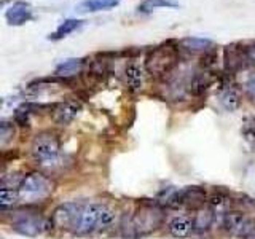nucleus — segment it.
<instances>
[{"instance_id": "obj_30", "label": "nucleus", "mask_w": 255, "mask_h": 239, "mask_svg": "<svg viewBox=\"0 0 255 239\" xmlns=\"http://www.w3.org/2000/svg\"><path fill=\"white\" fill-rule=\"evenodd\" d=\"M246 239H255V233H254V235H251L249 238H246Z\"/></svg>"}, {"instance_id": "obj_28", "label": "nucleus", "mask_w": 255, "mask_h": 239, "mask_svg": "<svg viewBox=\"0 0 255 239\" xmlns=\"http://www.w3.org/2000/svg\"><path fill=\"white\" fill-rule=\"evenodd\" d=\"M246 56H247V61H249V66H255V43H249L246 45Z\"/></svg>"}, {"instance_id": "obj_16", "label": "nucleus", "mask_w": 255, "mask_h": 239, "mask_svg": "<svg viewBox=\"0 0 255 239\" xmlns=\"http://www.w3.org/2000/svg\"><path fill=\"white\" fill-rule=\"evenodd\" d=\"M83 67H85V59H67L56 67L54 75L58 78L69 80L70 77L80 74V72L83 70Z\"/></svg>"}, {"instance_id": "obj_26", "label": "nucleus", "mask_w": 255, "mask_h": 239, "mask_svg": "<svg viewBox=\"0 0 255 239\" xmlns=\"http://www.w3.org/2000/svg\"><path fill=\"white\" fill-rule=\"evenodd\" d=\"M13 135H14L13 124L2 121V124H0V142H2V145H6L8 140H11Z\"/></svg>"}, {"instance_id": "obj_6", "label": "nucleus", "mask_w": 255, "mask_h": 239, "mask_svg": "<svg viewBox=\"0 0 255 239\" xmlns=\"http://www.w3.org/2000/svg\"><path fill=\"white\" fill-rule=\"evenodd\" d=\"M82 206L77 203H62L53 211L50 223L62 231H75L82 219Z\"/></svg>"}, {"instance_id": "obj_5", "label": "nucleus", "mask_w": 255, "mask_h": 239, "mask_svg": "<svg viewBox=\"0 0 255 239\" xmlns=\"http://www.w3.org/2000/svg\"><path fill=\"white\" fill-rule=\"evenodd\" d=\"M19 196L26 203H37L51 195L53 182L42 172H30L22 175V180L18 187Z\"/></svg>"}, {"instance_id": "obj_15", "label": "nucleus", "mask_w": 255, "mask_h": 239, "mask_svg": "<svg viewBox=\"0 0 255 239\" xmlns=\"http://www.w3.org/2000/svg\"><path fill=\"white\" fill-rule=\"evenodd\" d=\"M125 80H126V85L129 88L131 91L137 93L142 90L143 86V70L140 66H137L135 62L128 64L126 69H125Z\"/></svg>"}, {"instance_id": "obj_1", "label": "nucleus", "mask_w": 255, "mask_h": 239, "mask_svg": "<svg viewBox=\"0 0 255 239\" xmlns=\"http://www.w3.org/2000/svg\"><path fill=\"white\" fill-rule=\"evenodd\" d=\"M164 222V211L156 203L143 201L129 217H123L120 231L125 239H137L156 231Z\"/></svg>"}, {"instance_id": "obj_27", "label": "nucleus", "mask_w": 255, "mask_h": 239, "mask_svg": "<svg viewBox=\"0 0 255 239\" xmlns=\"http://www.w3.org/2000/svg\"><path fill=\"white\" fill-rule=\"evenodd\" d=\"M244 93L249 99L255 101V75H251L244 82Z\"/></svg>"}, {"instance_id": "obj_9", "label": "nucleus", "mask_w": 255, "mask_h": 239, "mask_svg": "<svg viewBox=\"0 0 255 239\" xmlns=\"http://www.w3.org/2000/svg\"><path fill=\"white\" fill-rule=\"evenodd\" d=\"M225 70L228 75H233L236 72L246 69L249 66V61H247L246 56V48L243 43H231L225 48Z\"/></svg>"}, {"instance_id": "obj_18", "label": "nucleus", "mask_w": 255, "mask_h": 239, "mask_svg": "<svg viewBox=\"0 0 255 239\" xmlns=\"http://www.w3.org/2000/svg\"><path fill=\"white\" fill-rule=\"evenodd\" d=\"M212 83V77H211V72L204 69V70H196L193 77H191V82H190V93H193L195 96L203 94L207 88L211 86Z\"/></svg>"}, {"instance_id": "obj_24", "label": "nucleus", "mask_w": 255, "mask_h": 239, "mask_svg": "<svg viewBox=\"0 0 255 239\" xmlns=\"http://www.w3.org/2000/svg\"><path fill=\"white\" fill-rule=\"evenodd\" d=\"M243 137L255 151V121H252V120H247L243 126Z\"/></svg>"}, {"instance_id": "obj_25", "label": "nucleus", "mask_w": 255, "mask_h": 239, "mask_svg": "<svg viewBox=\"0 0 255 239\" xmlns=\"http://www.w3.org/2000/svg\"><path fill=\"white\" fill-rule=\"evenodd\" d=\"M30 106H22L14 112V121L19 126H29V115H30Z\"/></svg>"}, {"instance_id": "obj_11", "label": "nucleus", "mask_w": 255, "mask_h": 239, "mask_svg": "<svg viewBox=\"0 0 255 239\" xmlns=\"http://www.w3.org/2000/svg\"><path fill=\"white\" fill-rule=\"evenodd\" d=\"M34 18V10L27 2H14L5 13V19L10 26H22Z\"/></svg>"}, {"instance_id": "obj_8", "label": "nucleus", "mask_w": 255, "mask_h": 239, "mask_svg": "<svg viewBox=\"0 0 255 239\" xmlns=\"http://www.w3.org/2000/svg\"><path fill=\"white\" fill-rule=\"evenodd\" d=\"M11 227L16 233H19L22 236L27 238H35L45 230V223L42 215H38L37 212H21L16 214V217L11 222Z\"/></svg>"}, {"instance_id": "obj_4", "label": "nucleus", "mask_w": 255, "mask_h": 239, "mask_svg": "<svg viewBox=\"0 0 255 239\" xmlns=\"http://www.w3.org/2000/svg\"><path fill=\"white\" fill-rule=\"evenodd\" d=\"M179 51L171 42L155 46L145 58V70L151 77H166L177 67Z\"/></svg>"}, {"instance_id": "obj_2", "label": "nucleus", "mask_w": 255, "mask_h": 239, "mask_svg": "<svg viewBox=\"0 0 255 239\" xmlns=\"http://www.w3.org/2000/svg\"><path fill=\"white\" fill-rule=\"evenodd\" d=\"M30 153L34 156L35 163L40 164L43 169L54 171L56 167L62 164V153H61V142L56 134L45 131L35 135L32 140Z\"/></svg>"}, {"instance_id": "obj_17", "label": "nucleus", "mask_w": 255, "mask_h": 239, "mask_svg": "<svg viewBox=\"0 0 255 239\" xmlns=\"http://www.w3.org/2000/svg\"><path fill=\"white\" fill-rule=\"evenodd\" d=\"M120 3V0H83L82 3L77 5V13H96V11H106L114 8Z\"/></svg>"}, {"instance_id": "obj_13", "label": "nucleus", "mask_w": 255, "mask_h": 239, "mask_svg": "<svg viewBox=\"0 0 255 239\" xmlns=\"http://www.w3.org/2000/svg\"><path fill=\"white\" fill-rule=\"evenodd\" d=\"M215 220V212L209 206H203L193 215V231L195 233H204L207 231Z\"/></svg>"}, {"instance_id": "obj_12", "label": "nucleus", "mask_w": 255, "mask_h": 239, "mask_svg": "<svg viewBox=\"0 0 255 239\" xmlns=\"http://www.w3.org/2000/svg\"><path fill=\"white\" fill-rule=\"evenodd\" d=\"M167 230L174 238H188L193 233V217H188V215H177L174 217Z\"/></svg>"}, {"instance_id": "obj_22", "label": "nucleus", "mask_w": 255, "mask_h": 239, "mask_svg": "<svg viewBox=\"0 0 255 239\" xmlns=\"http://www.w3.org/2000/svg\"><path fill=\"white\" fill-rule=\"evenodd\" d=\"M18 201H21L18 188H8V187L0 188V206H2L3 211L14 207L18 204Z\"/></svg>"}, {"instance_id": "obj_21", "label": "nucleus", "mask_w": 255, "mask_h": 239, "mask_svg": "<svg viewBox=\"0 0 255 239\" xmlns=\"http://www.w3.org/2000/svg\"><path fill=\"white\" fill-rule=\"evenodd\" d=\"M180 45L191 53H198V51H209L212 42L209 38H203V37H187L180 40Z\"/></svg>"}, {"instance_id": "obj_23", "label": "nucleus", "mask_w": 255, "mask_h": 239, "mask_svg": "<svg viewBox=\"0 0 255 239\" xmlns=\"http://www.w3.org/2000/svg\"><path fill=\"white\" fill-rule=\"evenodd\" d=\"M155 8H179L177 0H145L139 6V11L150 13Z\"/></svg>"}, {"instance_id": "obj_10", "label": "nucleus", "mask_w": 255, "mask_h": 239, "mask_svg": "<svg viewBox=\"0 0 255 239\" xmlns=\"http://www.w3.org/2000/svg\"><path fill=\"white\" fill-rule=\"evenodd\" d=\"M82 110V104L78 101H64L61 104L54 107V114H53V118L54 121L61 124V126H69L74 120L77 118L78 112Z\"/></svg>"}, {"instance_id": "obj_19", "label": "nucleus", "mask_w": 255, "mask_h": 239, "mask_svg": "<svg viewBox=\"0 0 255 239\" xmlns=\"http://www.w3.org/2000/svg\"><path fill=\"white\" fill-rule=\"evenodd\" d=\"M85 24V21H80V19H74V18H69L66 21H62L58 29H56L53 34L48 35V40L51 42H58V40H62L64 37H67L72 32H75L77 29H80Z\"/></svg>"}, {"instance_id": "obj_29", "label": "nucleus", "mask_w": 255, "mask_h": 239, "mask_svg": "<svg viewBox=\"0 0 255 239\" xmlns=\"http://www.w3.org/2000/svg\"><path fill=\"white\" fill-rule=\"evenodd\" d=\"M204 58H206V59H214V58H215V54H214V53H209V54H206ZM212 64H214V61H206V62H203V66H204L206 69H209V67H212Z\"/></svg>"}, {"instance_id": "obj_3", "label": "nucleus", "mask_w": 255, "mask_h": 239, "mask_svg": "<svg viewBox=\"0 0 255 239\" xmlns=\"http://www.w3.org/2000/svg\"><path fill=\"white\" fill-rule=\"evenodd\" d=\"M114 223V211L107 204L91 203L83 207L82 219L75 230L78 236H86L93 233H101L112 227Z\"/></svg>"}, {"instance_id": "obj_7", "label": "nucleus", "mask_w": 255, "mask_h": 239, "mask_svg": "<svg viewBox=\"0 0 255 239\" xmlns=\"http://www.w3.org/2000/svg\"><path fill=\"white\" fill-rule=\"evenodd\" d=\"M223 227L231 236L239 239H246L255 233V222L239 211H230L223 215Z\"/></svg>"}, {"instance_id": "obj_14", "label": "nucleus", "mask_w": 255, "mask_h": 239, "mask_svg": "<svg viewBox=\"0 0 255 239\" xmlns=\"http://www.w3.org/2000/svg\"><path fill=\"white\" fill-rule=\"evenodd\" d=\"M220 106L223 107V110L227 112H236L241 106V96H239L236 88H233V85H225L220 91Z\"/></svg>"}, {"instance_id": "obj_20", "label": "nucleus", "mask_w": 255, "mask_h": 239, "mask_svg": "<svg viewBox=\"0 0 255 239\" xmlns=\"http://www.w3.org/2000/svg\"><path fill=\"white\" fill-rule=\"evenodd\" d=\"M207 206L211 207V209L215 212V214H222L225 215L231 211V206H233V201H231V198L225 193H222V191H219V193H214L209 201H207Z\"/></svg>"}]
</instances>
